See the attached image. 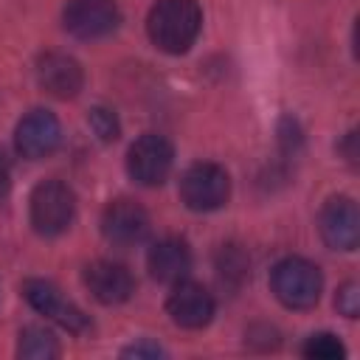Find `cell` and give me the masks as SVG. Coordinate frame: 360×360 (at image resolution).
<instances>
[{
	"instance_id": "13",
	"label": "cell",
	"mask_w": 360,
	"mask_h": 360,
	"mask_svg": "<svg viewBox=\"0 0 360 360\" xmlns=\"http://www.w3.org/2000/svg\"><path fill=\"white\" fill-rule=\"evenodd\" d=\"M37 82L53 98H73L84 84V73L73 56L51 51V53H42L37 62Z\"/></svg>"
},
{
	"instance_id": "16",
	"label": "cell",
	"mask_w": 360,
	"mask_h": 360,
	"mask_svg": "<svg viewBox=\"0 0 360 360\" xmlns=\"http://www.w3.org/2000/svg\"><path fill=\"white\" fill-rule=\"evenodd\" d=\"M219 276H222V281H245L248 278V259H245V253L236 248V245H228V248H222L219 250Z\"/></svg>"
},
{
	"instance_id": "14",
	"label": "cell",
	"mask_w": 360,
	"mask_h": 360,
	"mask_svg": "<svg viewBox=\"0 0 360 360\" xmlns=\"http://www.w3.org/2000/svg\"><path fill=\"white\" fill-rule=\"evenodd\" d=\"M146 264H149V273L163 281V284H177L188 276L191 270V250L183 239H160L149 248V256H146Z\"/></svg>"
},
{
	"instance_id": "4",
	"label": "cell",
	"mask_w": 360,
	"mask_h": 360,
	"mask_svg": "<svg viewBox=\"0 0 360 360\" xmlns=\"http://www.w3.org/2000/svg\"><path fill=\"white\" fill-rule=\"evenodd\" d=\"M180 197L191 211H217L231 197V177L217 163H194L180 177Z\"/></svg>"
},
{
	"instance_id": "12",
	"label": "cell",
	"mask_w": 360,
	"mask_h": 360,
	"mask_svg": "<svg viewBox=\"0 0 360 360\" xmlns=\"http://www.w3.org/2000/svg\"><path fill=\"white\" fill-rule=\"evenodd\" d=\"M84 287L90 290V295L96 301L112 307V304H124L132 298L135 278L124 264L101 259V262H93L84 267Z\"/></svg>"
},
{
	"instance_id": "7",
	"label": "cell",
	"mask_w": 360,
	"mask_h": 360,
	"mask_svg": "<svg viewBox=\"0 0 360 360\" xmlns=\"http://www.w3.org/2000/svg\"><path fill=\"white\" fill-rule=\"evenodd\" d=\"M22 295L28 298V304L37 309V312H42L45 318H51L53 323H59V326H65L68 332H87L90 329V318L73 304V301H68L62 292H59V287L56 284H51V281H45V278H28L25 284H22Z\"/></svg>"
},
{
	"instance_id": "11",
	"label": "cell",
	"mask_w": 360,
	"mask_h": 360,
	"mask_svg": "<svg viewBox=\"0 0 360 360\" xmlns=\"http://www.w3.org/2000/svg\"><path fill=\"white\" fill-rule=\"evenodd\" d=\"M166 312L183 329H202L214 318V298L202 284L177 281L166 301Z\"/></svg>"
},
{
	"instance_id": "6",
	"label": "cell",
	"mask_w": 360,
	"mask_h": 360,
	"mask_svg": "<svg viewBox=\"0 0 360 360\" xmlns=\"http://www.w3.org/2000/svg\"><path fill=\"white\" fill-rule=\"evenodd\" d=\"M62 20L73 37L101 39L118 28L121 11L115 0H68Z\"/></svg>"
},
{
	"instance_id": "19",
	"label": "cell",
	"mask_w": 360,
	"mask_h": 360,
	"mask_svg": "<svg viewBox=\"0 0 360 360\" xmlns=\"http://www.w3.org/2000/svg\"><path fill=\"white\" fill-rule=\"evenodd\" d=\"M335 307H338L340 315L357 318V312H360V287H357V281H346V284L338 290Z\"/></svg>"
},
{
	"instance_id": "17",
	"label": "cell",
	"mask_w": 360,
	"mask_h": 360,
	"mask_svg": "<svg viewBox=\"0 0 360 360\" xmlns=\"http://www.w3.org/2000/svg\"><path fill=\"white\" fill-rule=\"evenodd\" d=\"M304 354L312 357V360H340L346 354V349H343V343L335 335L321 332V335H312L304 343Z\"/></svg>"
},
{
	"instance_id": "1",
	"label": "cell",
	"mask_w": 360,
	"mask_h": 360,
	"mask_svg": "<svg viewBox=\"0 0 360 360\" xmlns=\"http://www.w3.org/2000/svg\"><path fill=\"white\" fill-rule=\"evenodd\" d=\"M202 28V8L197 0H158L146 17V31L155 48L166 53H186Z\"/></svg>"
},
{
	"instance_id": "21",
	"label": "cell",
	"mask_w": 360,
	"mask_h": 360,
	"mask_svg": "<svg viewBox=\"0 0 360 360\" xmlns=\"http://www.w3.org/2000/svg\"><path fill=\"white\" fill-rule=\"evenodd\" d=\"M8 188H11V172H8V160H6V155L0 152V202L8 197Z\"/></svg>"
},
{
	"instance_id": "20",
	"label": "cell",
	"mask_w": 360,
	"mask_h": 360,
	"mask_svg": "<svg viewBox=\"0 0 360 360\" xmlns=\"http://www.w3.org/2000/svg\"><path fill=\"white\" fill-rule=\"evenodd\" d=\"M124 357H163V349L158 343H149V340H141V343H132L121 352Z\"/></svg>"
},
{
	"instance_id": "9",
	"label": "cell",
	"mask_w": 360,
	"mask_h": 360,
	"mask_svg": "<svg viewBox=\"0 0 360 360\" xmlns=\"http://www.w3.org/2000/svg\"><path fill=\"white\" fill-rule=\"evenodd\" d=\"M149 214L135 200H115L101 214V231L112 245L132 248L149 236Z\"/></svg>"
},
{
	"instance_id": "2",
	"label": "cell",
	"mask_w": 360,
	"mask_h": 360,
	"mask_svg": "<svg viewBox=\"0 0 360 360\" xmlns=\"http://www.w3.org/2000/svg\"><path fill=\"white\" fill-rule=\"evenodd\" d=\"M270 287H273V295L284 307H290V309H309L321 298L323 278H321V270L312 262H307L301 256H290V259H281L273 267Z\"/></svg>"
},
{
	"instance_id": "18",
	"label": "cell",
	"mask_w": 360,
	"mask_h": 360,
	"mask_svg": "<svg viewBox=\"0 0 360 360\" xmlns=\"http://www.w3.org/2000/svg\"><path fill=\"white\" fill-rule=\"evenodd\" d=\"M87 124H90V129L98 135V141H104V143L115 141V138H118V132H121L115 112H112V110H107V107H93V110H90V115H87Z\"/></svg>"
},
{
	"instance_id": "8",
	"label": "cell",
	"mask_w": 360,
	"mask_h": 360,
	"mask_svg": "<svg viewBox=\"0 0 360 360\" xmlns=\"http://www.w3.org/2000/svg\"><path fill=\"white\" fill-rule=\"evenodd\" d=\"M59 141H62V127H59L56 115L48 110H31L28 115H22V121L17 124V132H14L17 152L28 160L53 155Z\"/></svg>"
},
{
	"instance_id": "10",
	"label": "cell",
	"mask_w": 360,
	"mask_h": 360,
	"mask_svg": "<svg viewBox=\"0 0 360 360\" xmlns=\"http://www.w3.org/2000/svg\"><path fill=\"white\" fill-rule=\"evenodd\" d=\"M323 242L332 250H354L360 242V214L349 197H332L318 217Z\"/></svg>"
},
{
	"instance_id": "5",
	"label": "cell",
	"mask_w": 360,
	"mask_h": 360,
	"mask_svg": "<svg viewBox=\"0 0 360 360\" xmlns=\"http://www.w3.org/2000/svg\"><path fill=\"white\" fill-rule=\"evenodd\" d=\"M174 163V149L163 135H141L127 152V172L141 186H160Z\"/></svg>"
},
{
	"instance_id": "15",
	"label": "cell",
	"mask_w": 360,
	"mask_h": 360,
	"mask_svg": "<svg viewBox=\"0 0 360 360\" xmlns=\"http://www.w3.org/2000/svg\"><path fill=\"white\" fill-rule=\"evenodd\" d=\"M17 354L25 360H53L59 357V343L45 326H25L20 332Z\"/></svg>"
},
{
	"instance_id": "3",
	"label": "cell",
	"mask_w": 360,
	"mask_h": 360,
	"mask_svg": "<svg viewBox=\"0 0 360 360\" xmlns=\"http://www.w3.org/2000/svg\"><path fill=\"white\" fill-rule=\"evenodd\" d=\"M76 197L62 180H42L31 191V225L42 236H59L70 228Z\"/></svg>"
}]
</instances>
